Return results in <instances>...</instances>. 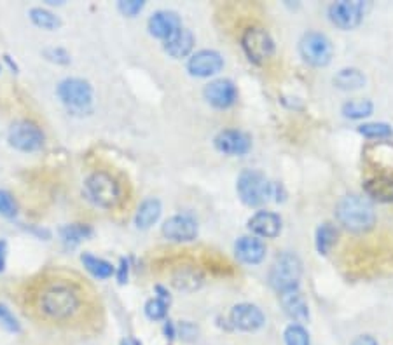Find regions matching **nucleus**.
Instances as JSON below:
<instances>
[{
  "label": "nucleus",
  "instance_id": "obj_1",
  "mask_svg": "<svg viewBox=\"0 0 393 345\" xmlns=\"http://www.w3.org/2000/svg\"><path fill=\"white\" fill-rule=\"evenodd\" d=\"M84 305L83 291L74 281L54 277L40 283L33 293V307L46 321L70 322Z\"/></svg>",
  "mask_w": 393,
  "mask_h": 345
},
{
  "label": "nucleus",
  "instance_id": "obj_2",
  "mask_svg": "<svg viewBox=\"0 0 393 345\" xmlns=\"http://www.w3.org/2000/svg\"><path fill=\"white\" fill-rule=\"evenodd\" d=\"M336 217L339 224L351 232H365L376 224L373 204L358 195H344L337 202Z\"/></svg>",
  "mask_w": 393,
  "mask_h": 345
},
{
  "label": "nucleus",
  "instance_id": "obj_3",
  "mask_svg": "<svg viewBox=\"0 0 393 345\" xmlns=\"http://www.w3.org/2000/svg\"><path fill=\"white\" fill-rule=\"evenodd\" d=\"M84 194L98 207L112 210L121 201V187L116 178L107 171H95L84 181Z\"/></svg>",
  "mask_w": 393,
  "mask_h": 345
},
{
  "label": "nucleus",
  "instance_id": "obj_4",
  "mask_svg": "<svg viewBox=\"0 0 393 345\" xmlns=\"http://www.w3.org/2000/svg\"><path fill=\"white\" fill-rule=\"evenodd\" d=\"M273 187L274 183L268 181L261 171H254V169H245L238 176V190L240 199L247 204V206H261L266 201L273 198Z\"/></svg>",
  "mask_w": 393,
  "mask_h": 345
},
{
  "label": "nucleus",
  "instance_id": "obj_5",
  "mask_svg": "<svg viewBox=\"0 0 393 345\" xmlns=\"http://www.w3.org/2000/svg\"><path fill=\"white\" fill-rule=\"evenodd\" d=\"M303 274V263L298 255L283 253L280 255L269 270V283L278 293L288 291L299 286V279Z\"/></svg>",
  "mask_w": 393,
  "mask_h": 345
},
{
  "label": "nucleus",
  "instance_id": "obj_6",
  "mask_svg": "<svg viewBox=\"0 0 393 345\" xmlns=\"http://www.w3.org/2000/svg\"><path fill=\"white\" fill-rule=\"evenodd\" d=\"M58 98L66 109L74 112H90L93 105V87L84 79H65L58 84Z\"/></svg>",
  "mask_w": 393,
  "mask_h": 345
},
{
  "label": "nucleus",
  "instance_id": "obj_7",
  "mask_svg": "<svg viewBox=\"0 0 393 345\" xmlns=\"http://www.w3.org/2000/svg\"><path fill=\"white\" fill-rule=\"evenodd\" d=\"M7 142L20 152H37L44 147V133L35 122L18 121L9 128Z\"/></svg>",
  "mask_w": 393,
  "mask_h": 345
},
{
  "label": "nucleus",
  "instance_id": "obj_8",
  "mask_svg": "<svg viewBox=\"0 0 393 345\" xmlns=\"http://www.w3.org/2000/svg\"><path fill=\"white\" fill-rule=\"evenodd\" d=\"M303 59L313 66H325L332 59V44L324 33L307 32L299 42Z\"/></svg>",
  "mask_w": 393,
  "mask_h": 345
},
{
  "label": "nucleus",
  "instance_id": "obj_9",
  "mask_svg": "<svg viewBox=\"0 0 393 345\" xmlns=\"http://www.w3.org/2000/svg\"><path fill=\"white\" fill-rule=\"evenodd\" d=\"M242 47L248 59L254 63H262L271 58L274 53V42L264 28L252 27L243 33Z\"/></svg>",
  "mask_w": 393,
  "mask_h": 345
},
{
  "label": "nucleus",
  "instance_id": "obj_10",
  "mask_svg": "<svg viewBox=\"0 0 393 345\" xmlns=\"http://www.w3.org/2000/svg\"><path fill=\"white\" fill-rule=\"evenodd\" d=\"M363 14H365V4L358 2V0H355V2H348V0L334 2L329 7V18L341 30L357 28L362 23Z\"/></svg>",
  "mask_w": 393,
  "mask_h": 345
},
{
  "label": "nucleus",
  "instance_id": "obj_11",
  "mask_svg": "<svg viewBox=\"0 0 393 345\" xmlns=\"http://www.w3.org/2000/svg\"><path fill=\"white\" fill-rule=\"evenodd\" d=\"M163 236L175 243H191L198 237V222L189 214H175L165 222Z\"/></svg>",
  "mask_w": 393,
  "mask_h": 345
},
{
  "label": "nucleus",
  "instance_id": "obj_12",
  "mask_svg": "<svg viewBox=\"0 0 393 345\" xmlns=\"http://www.w3.org/2000/svg\"><path fill=\"white\" fill-rule=\"evenodd\" d=\"M233 326L240 332H257L264 326L266 317L262 314V310L257 305H252V303H238L231 309L229 314Z\"/></svg>",
  "mask_w": 393,
  "mask_h": 345
},
{
  "label": "nucleus",
  "instance_id": "obj_13",
  "mask_svg": "<svg viewBox=\"0 0 393 345\" xmlns=\"http://www.w3.org/2000/svg\"><path fill=\"white\" fill-rule=\"evenodd\" d=\"M224 66V58L221 53L210 49L198 51L187 61V72L192 77H210L218 73Z\"/></svg>",
  "mask_w": 393,
  "mask_h": 345
},
{
  "label": "nucleus",
  "instance_id": "obj_14",
  "mask_svg": "<svg viewBox=\"0 0 393 345\" xmlns=\"http://www.w3.org/2000/svg\"><path fill=\"white\" fill-rule=\"evenodd\" d=\"M205 99L215 109H229L238 99V89L229 79H218L205 87Z\"/></svg>",
  "mask_w": 393,
  "mask_h": 345
},
{
  "label": "nucleus",
  "instance_id": "obj_15",
  "mask_svg": "<svg viewBox=\"0 0 393 345\" xmlns=\"http://www.w3.org/2000/svg\"><path fill=\"white\" fill-rule=\"evenodd\" d=\"M215 148L225 155H245L252 148V140L247 133L238 129H224L215 136Z\"/></svg>",
  "mask_w": 393,
  "mask_h": 345
},
{
  "label": "nucleus",
  "instance_id": "obj_16",
  "mask_svg": "<svg viewBox=\"0 0 393 345\" xmlns=\"http://www.w3.org/2000/svg\"><path fill=\"white\" fill-rule=\"evenodd\" d=\"M149 32L152 37L156 39L168 40L170 37L175 35L177 32L182 28V21L179 14L173 13V11H158L149 18Z\"/></svg>",
  "mask_w": 393,
  "mask_h": 345
},
{
  "label": "nucleus",
  "instance_id": "obj_17",
  "mask_svg": "<svg viewBox=\"0 0 393 345\" xmlns=\"http://www.w3.org/2000/svg\"><path fill=\"white\" fill-rule=\"evenodd\" d=\"M280 303L283 307L285 314L295 321L298 325L306 322L310 319V309H307V302L303 296V293L299 291V288L288 289V291L280 293Z\"/></svg>",
  "mask_w": 393,
  "mask_h": 345
},
{
  "label": "nucleus",
  "instance_id": "obj_18",
  "mask_svg": "<svg viewBox=\"0 0 393 345\" xmlns=\"http://www.w3.org/2000/svg\"><path fill=\"white\" fill-rule=\"evenodd\" d=\"M248 229L255 236L264 237V239H273L281 232V220L278 214L271 213V211H257L248 220Z\"/></svg>",
  "mask_w": 393,
  "mask_h": 345
},
{
  "label": "nucleus",
  "instance_id": "obj_19",
  "mask_svg": "<svg viewBox=\"0 0 393 345\" xmlns=\"http://www.w3.org/2000/svg\"><path fill=\"white\" fill-rule=\"evenodd\" d=\"M235 253L240 262L248 263V265H255L261 263L266 257V246L261 239L257 237H240L238 243L235 244Z\"/></svg>",
  "mask_w": 393,
  "mask_h": 345
},
{
  "label": "nucleus",
  "instance_id": "obj_20",
  "mask_svg": "<svg viewBox=\"0 0 393 345\" xmlns=\"http://www.w3.org/2000/svg\"><path fill=\"white\" fill-rule=\"evenodd\" d=\"M172 284L179 289V291H196V289L201 288L203 284L201 270L196 269L194 265L177 267L172 274Z\"/></svg>",
  "mask_w": 393,
  "mask_h": 345
},
{
  "label": "nucleus",
  "instance_id": "obj_21",
  "mask_svg": "<svg viewBox=\"0 0 393 345\" xmlns=\"http://www.w3.org/2000/svg\"><path fill=\"white\" fill-rule=\"evenodd\" d=\"M192 47H194V35H192L191 30L187 28H180L175 35H172L168 40H165V51L175 59L189 56Z\"/></svg>",
  "mask_w": 393,
  "mask_h": 345
},
{
  "label": "nucleus",
  "instance_id": "obj_22",
  "mask_svg": "<svg viewBox=\"0 0 393 345\" xmlns=\"http://www.w3.org/2000/svg\"><path fill=\"white\" fill-rule=\"evenodd\" d=\"M363 190L377 202H393V178L374 176L363 183Z\"/></svg>",
  "mask_w": 393,
  "mask_h": 345
},
{
  "label": "nucleus",
  "instance_id": "obj_23",
  "mask_svg": "<svg viewBox=\"0 0 393 345\" xmlns=\"http://www.w3.org/2000/svg\"><path fill=\"white\" fill-rule=\"evenodd\" d=\"M159 217H161V202H159V199H146L139 206V211H136L135 225L140 230H147L159 220Z\"/></svg>",
  "mask_w": 393,
  "mask_h": 345
},
{
  "label": "nucleus",
  "instance_id": "obj_24",
  "mask_svg": "<svg viewBox=\"0 0 393 345\" xmlns=\"http://www.w3.org/2000/svg\"><path fill=\"white\" fill-rule=\"evenodd\" d=\"M334 86L343 91H355L365 86V75L357 68H343L334 77Z\"/></svg>",
  "mask_w": 393,
  "mask_h": 345
},
{
  "label": "nucleus",
  "instance_id": "obj_25",
  "mask_svg": "<svg viewBox=\"0 0 393 345\" xmlns=\"http://www.w3.org/2000/svg\"><path fill=\"white\" fill-rule=\"evenodd\" d=\"M91 236H93V229L90 225L72 224V225H65V227L60 229L61 241L70 248L77 246V244L83 243V241H86L88 237Z\"/></svg>",
  "mask_w": 393,
  "mask_h": 345
},
{
  "label": "nucleus",
  "instance_id": "obj_26",
  "mask_svg": "<svg viewBox=\"0 0 393 345\" xmlns=\"http://www.w3.org/2000/svg\"><path fill=\"white\" fill-rule=\"evenodd\" d=\"M81 262L86 267L88 272H90L91 276H95L96 279H109L114 274L112 263H109L107 260H102L98 257H93L90 253H84L83 257H81Z\"/></svg>",
  "mask_w": 393,
  "mask_h": 345
},
{
  "label": "nucleus",
  "instance_id": "obj_27",
  "mask_svg": "<svg viewBox=\"0 0 393 345\" xmlns=\"http://www.w3.org/2000/svg\"><path fill=\"white\" fill-rule=\"evenodd\" d=\"M337 239V229L332 224H322L317 229V236H315V244L320 255H327L332 250V246L336 244Z\"/></svg>",
  "mask_w": 393,
  "mask_h": 345
},
{
  "label": "nucleus",
  "instance_id": "obj_28",
  "mask_svg": "<svg viewBox=\"0 0 393 345\" xmlns=\"http://www.w3.org/2000/svg\"><path fill=\"white\" fill-rule=\"evenodd\" d=\"M30 20L35 27L42 30H49V32H53V30H58L61 27L60 18H58L54 13H51V11L42 9V7H33V9H30Z\"/></svg>",
  "mask_w": 393,
  "mask_h": 345
},
{
  "label": "nucleus",
  "instance_id": "obj_29",
  "mask_svg": "<svg viewBox=\"0 0 393 345\" xmlns=\"http://www.w3.org/2000/svg\"><path fill=\"white\" fill-rule=\"evenodd\" d=\"M374 105L370 99H351L343 105V115L346 119H363L373 114Z\"/></svg>",
  "mask_w": 393,
  "mask_h": 345
},
{
  "label": "nucleus",
  "instance_id": "obj_30",
  "mask_svg": "<svg viewBox=\"0 0 393 345\" xmlns=\"http://www.w3.org/2000/svg\"><path fill=\"white\" fill-rule=\"evenodd\" d=\"M358 133L365 138H390L393 129L390 124H385V122H369V124H362Z\"/></svg>",
  "mask_w": 393,
  "mask_h": 345
},
{
  "label": "nucleus",
  "instance_id": "obj_31",
  "mask_svg": "<svg viewBox=\"0 0 393 345\" xmlns=\"http://www.w3.org/2000/svg\"><path fill=\"white\" fill-rule=\"evenodd\" d=\"M285 345H310V335L301 325H291L287 326L283 333Z\"/></svg>",
  "mask_w": 393,
  "mask_h": 345
},
{
  "label": "nucleus",
  "instance_id": "obj_32",
  "mask_svg": "<svg viewBox=\"0 0 393 345\" xmlns=\"http://www.w3.org/2000/svg\"><path fill=\"white\" fill-rule=\"evenodd\" d=\"M166 314H168V302H165V300L156 296L146 303V316L151 321H161L166 317Z\"/></svg>",
  "mask_w": 393,
  "mask_h": 345
},
{
  "label": "nucleus",
  "instance_id": "obj_33",
  "mask_svg": "<svg viewBox=\"0 0 393 345\" xmlns=\"http://www.w3.org/2000/svg\"><path fill=\"white\" fill-rule=\"evenodd\" d=\"M18 214V204L7 190H0V217L14 218Z\"/></svg>",
  "mask_w": 393,
  "mask_h": 345
},
{
  "label": "nucleus",
  "instance_id": "obj_34",
  "mask_svg": "<svg viewBox=\"0 0 393 345\" xmlns=\"http://www.w3.org/2000/svg\"><path fill=\"white\" fill-rule=\"evenodd\" d=\"M0 325L7 329L9 333H20L21 326L20 321H18L16 316L11 313V309L4 303H0Z\"/></svg>",
  "mask_w": 393,
  "mask_h": 345
},
{
  "label": "nucleus",
  "instance_id": "obj_35",
  "mask_svg": "<svg viewBox=\"0 0 393 345\" xmlns=\"http://www.w3.org/2000/svg\"><path fill=\"white\" fill-rule=\"evenodd\" d=\"M44 56L49 61L58 63V65H69L70 63L69 51L63 49V47H47V49H44Z\"/></svg>",
  "mask_w": 393,
  "mask_h": 345
},
{
  "label": "nucleus",
  "instance_id": "obj_36",
  "mask_svg": "<svg viewBox=\"0 0 393 345\" xmlns=\"http://www.w3.org/2000/svg\"><path fill=\"white\" fill-rule=\"evenodd\" d=\"M143 6L146 4L142 2V0H122V2L117 4V7H119V11L124 16H136V14L140 13V11L143 9Z\"/></svg>",
  "mask_w": 393,
  "mask_h": 345
},
{
  "label": "nucleus",
  "instance_id": "obj_37",
  "mask_svg": "<svg viewBox=\"0 0 393 345\" xmlns=\"http://www.w3.org/2000/svg\"><path fill=\"white\" fill-rule=\"evenodd\" d=\"M128 274H129V262L126 258H121L119 269H117V281H119V284H124L126 281H128Z\"/></svg>",
  "mask_w": 393,
  "mask_h": 345
},
{
  "label": "nucleus",
  "instance_id": "obj_38",
  "mask_svg": "<svg viewBox=\"0 0 393 345\" xmlns=\"http://www.w3.org/2000/svg\"><path fill=\"white\" fill-rule=\"evenodd\" d=\"M6 260H7V243L4 239H0V272H4V269H6Z\"/></svg>",
  "mask_w": 393,
  "mask_h": 345
},
{
  "label": "nucleus",
  "instance_id": "obj_39",
  "mask_svg": "<svg viewBox=\"0 0 393 345\" xmlns=\"http://www.w3.org/2000/svg\"><path fill=\"white\" fill-rule=\"evenodd\" d=\"M351 345H377V342H376V339H374V337L360 335V337H357V339L353 340V344H351Z\"/></svg>",
  "mask_w": 393,
  "mask_h": 345
},
{
  "label": "nucleus",
  "instance_id": "obj_40",
  "mask_svg": "<svg viewBox=\"0 0 393 345\" xmlns=\"http://www.w3.org/2000/svg\"><path fill=\"white\" fill-rule=\"evenodd\" d=\"M165 335L168 337V339H175V326H173L172 321H166Z\"/></svg>",
  "mask_w": 393,
  "mask_h": 345
},
{
  "label": "nucleus",
  "instance_id": "obj_41",
  "mask_svg": "<svg viewBox=\"0 0 393 345\" xmlns=\"http://www.w3.org/2000/svg\"><path fill=\"white\" fill-rule=\"evenodd\" d=\"M121 345H142L139 342V340H135V339H126V340H122Z\"/></svg>",
  "mask_w": 393,
  "mask_h": 345
}]
</instances>
